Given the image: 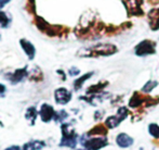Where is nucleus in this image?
Wrapping results in <instances>:
<instances>
[{
  "mask_svg": "<svg viewBox=\"0 0 159 150\" xmlns=\"http://www.w3.org/2000/svg\"><path fill=\"white\" fill-rule=\"evenodd\" d=\"M118 52V47L114 44H96L90 47L81 48L77 56L81 58L111 57Z\"/></svg>",
  "mask_w": 159,
  "mask_h": 150,
  "instance_id": "1",
  "label": "nucleus"
},
{
  "mask_svg": "<svg viewBox=\"0 0 159 150\" xmlns=\"http://www.w3.org/2000/svg\"><path fill=\"white\" fill-rule=\"evenodd\" d=\"M62 138L60 142V147H68V148H76L78 143V134L75 128L69 123H62L61 125Z\"/></svg>",
  "mask_w": 159,
  "mask_h": 150,
  "instance_id": "2",
  "label": "nucleus"
},
{
  "mask_svg": "<svg viewBox=\"0 0 159 150\" xmlns=\"http://www.w3.org/2000/svg\"><path fill=\"white\" fill-rule=\"evenodd\" d=\"M79 142L84 148L88 150H101L105 148L106 146H108L109 144L106 136H98V137L93 136V137H90V136L87 135V133L80 137Z\"/></svg>",
  "mask_w": 159,
  "mask_h": 150,
  "instance_id": "3",
  "label": "nucleus"
},
{
  "mask_svg": "<svg viewBox=\"0 0 159 150\" xmlns=\"http://www.w3.org/2000/svg\"><path fill=\"white\" fill-rule=\"evenodd\" d=\"M134 55L136 57H148L157 52V42L152 39H143L134 47Z\"/></svg>",
  "mask_w": 159,
  "mask_h": 150,
  "instance_id": "4",
  "label": "nucleus"
},
{
  "mask_svg": "<svg viewBox=\"0 0 159 150\" xmlns=\"http://www.w3.org/2000/svg\"><path fill=\"white\" fill-rule=\"evenodd\" d=\"M128 13V17H143L142 0H121Z\"/></svg>",
  "mask_w": 159,
  "mask_h": 150,
  "instance_id": "5",
  "label": "nucleus"
},
{
  "mask_svg": "<svg viewBox=\"0 0 159 150\" xmlns=\"http://www.w3.org/2000/svg\"><path fill=\"white\" fill-rule=\"evenodd\" d=\"M148 97H149V95L143 94L141 90L134 91L133 95H132L131 98H130L129 102H128V107H129L130 109H134V110L143 108L145 102H146L147 99H148Z\"/></svg>",
  "mask_w": 159,
  "mask_h": 150,
  "instance_id": "6",
  "label": "nucleus"
},
{
  "mask_svg": "<svg viewBox=\"0 0 159 150\" xmlns=\"http://www.w3.org/2000/svg\"><path fill=\"white\" fill-rule=\"evenodd\" d=\"M26 77H28V68L24 66V68L21 69H16V70L11 73H7L4 78L8 80L12 85H16L23 82Z\"/></svg>",
  "mask_w": 159,
  "mask_h": 150,
  "instance_id": "7",
  "label": "nucleus"
},
{
  "mask_svg": "<svg viewBox=\"0 0 159 150\" xmlns=\"http://www.w3.org/2000/svg\"><path fill=\"white\" fill-rule=\"evenodd\" d=\"M73 98V94L70 90H68L65 87H60L57 88L54 91V100L57 104H61V106H65Z\"/></svg>",
  "mask_w": 159,
  "mask_h": 150,
  "instance_id": "8",
  "label": "nucleus"
},
{
  "mask_svg": "<svg viewBox=\"0 0 159 150\" xmlns=\"http://www.w3.org/2000/svg\"><path fill=\"white\" fill-rule=\"evenodd\" d=\"M55 112H57V111L54 110V108H53L51 104H42L41 106H40L39 115H40V119H41V121L43 123H49L52 120H54Z\"/></svg>",
  "mask_w": 159,
  "mask_h": 150,
  "instance_id": "9",
  "label": "nucleus"
},
{
  "mask_svg": "<svg viewBox=\"0 0 159 150\" xmlns=\"http://www.w3.org/2000/svg\"><path fill=\"white\" fill-rule=\"evenodd\" d=\"M147 17H148L149 28L153 32L159 31V7L151 9L147 13Z\"/></svg>",
  "mask_w": 159,
  "mask_h": 150,
  "instance_id": "10",
  "label": "nucleus"
},
{
  "mask_svg": "<svg viewBox=\"0 0 159 150\" xmlns=\"http://www.w3.org/2000/svg\"><path fill=\"white\" fill-rule=\"evenodd\" d=\"M134 144V139L127 133H119L116 136V145L119 148L127 149L130 148Z\"/></svg>",
  "mask_w": 159,
  "mask_h": 150,
  "instance_id": "11",
  "label": "nucleus"
},
{
  "mask_svg": "<svg viewBox=\"0 0 159 150\" xmlns=\"http://www.w3.org/2000/svg\"><path fill=\"white\" fill-rule=\"evenodd\" d=\"M20 45H21V48L23 49V51L25 52V55L27 56L28 60L32 61V60L35 59L36 48L30 40H27L26 38H22V39H20Z\"/></svg>",
  "mask_w": 159,
  "mask_h": 150,
  "instance_id": "12",
  "label": "nucleus"
},
{
  "mask_svg": "<svg viewBox=\"0 0 159 150\" xmlns=\"http://www.w3.org/2000/svg\"><path fill=\"white\" fill-rule=\"evenodd\" d=\"M108 129L109 128L105 124L98 123L95 126H93L89 132H87V135L90 136V137H93V136H107Z\"/></svg>",
  "mask_w": 159,
  "mask_h": 150,
  "instance_id": "13",
  "label": "nucleus"
},
{
  "mask_svg": "<svg viewBox=\"0 0 159 150\" xmlns=\"http://www.w3.org/2000/svg\"><path fill=\"white\" fill-rule=\"evenodd\" d=\"M108 85V82L107 80H100L96 84H93L91 86H89L86 90V95H98V94L103 93L105 88Z\"/></svg>",
  "mask_w": 159,
  "mask_h": 150,
  "instance_id": "14",
  "label": "nucleus"
},
{
  "mask_svg": "<svg viewBox=\"0 0 159 150\" xmlns=\"http://www.w3.org/2000/svg\"><path fill=\"white\" fill-rule=\"evenodd\" d=\"M93 75H94V72L91 71V72H88V73H86V74L81 75L80 77H77L75 80H74V84H73L74 89H75L76 91L80 90V89L82 88V86H84V83H86L88 80H90Z\"/></svg>",
  "mask_w": 159,
  "mask_h": 150,
  "instance_id": "15",
  "label": "nucleus"
},
{
  "mask_svg": "<svg viewBox=\"0 0 159 150\" xmlns=\"http://www.w3.org/2000/svg\"><path fill=\"white\" fill-rule=\"evenodd\" d=\"M43 147H46V143L43 140H37V139H34L30 140V142L26 143L22 149L23 150H41Z\"/></svg>",
  "mask_w": 159,
  "mask_h": 150,
  "instance_id": "16",
  "label": "nucleus"
},
{
  "mask_svg": "<svg viewBox=\"0 0 159 150\" xmlns=\"http://www.w3.org/2000/svg\"><path fill=\"white\" fill-rule=\"evenodd\" d=\"M38 114H39V112H38L35 107H30V108H27V110H26V112H25V119L28 122V124L35 125V121H36V119H37Z\"/></svg>",
  "mask_w": 159,
  "mask_h": 150,
  "instance_id": "17",
  "label": "nucleus"
},
{
  "mask_svg": "<svg viewBox=\"0 0 159 150\" xmlns=\"http://www.w3.org/2000/svg\"><path fill=\"white\" fill-rule=\"evenodd\" d=\"M12 23V17L6 11L0 10V27L1 28H8Z\"/></svg>",
  "mask_w": 159,
  "mask_h": 150,
  "instance_id": "18",
  "label": "nucleus"
},
{
  "mask_svg": "<svg viewBox=\"0 0 159 150\" xmlns=\"http://www.w3.org/2000/svg\"><path fill=\"white\" fill-rule=\"evenodd\" d=\"M120 123H121V121L119 120V118H118L117 115H109L106 118L104 124L106 125L109 129H113V128H116V127L119 126Z\"/></svg>",
  "mask_w": 159,
  "mask_h": 150,
  "instance_id": "19",
  "label": "nucleus"
},
{
  "mask_svg": "<svg viewBox=\"0 0 159 150\" xmlns=\"http://www.w3.org/2000/svg\"><path fill=\"white\" fill-rule=\"evenodd\" d=\"M34 23H35V25L37 26L38 30H39L40 32H42V33L46 32L47 28H48V26L50 25V23H49V22H47L43 17H39V15H36V17H35Z\"/></svg>",
  "mask_w": 159,
  "mask_h": 150,
  "instance_id": "20",
  "label": "nucleus"
},
{
  "mask_svg": "<svg viewBox=\"0 0 159 150\" xmlns=\"http://www.w3.org/2000/svg\"><path fill=\"white\" fill-rule=\"evenodd\" d=\"M157 86H158V80H147L144 84V86L141 88V91H142L143 94H151Z\"/></svg>",
  "mask_w": 159,
  "mask_h": 150,
  "instance_id": "21",
  "label": "nucleus"
},
{
  "mask_svg": "<svg viewBox=\"0 0 159 150\" xmlns=\"http://www.w3.org/2000/svg\"><path fill=\"white\" fill-rule=\"evenodd\" d=\"M28 77L32 80H35V82H40V80H42L41 70L38 69L37 66H35V69H33V71H28Z\"/></svg>",
  "mask_w": 159,
  "mask_h": 150,
  "instance_id": "22",
  "label": "nucleus"
},
{
  "mask_svg": "<svg viewBox=\"0 0 159 150\" xmlns=\"http://www.w3.org/2000/svg\"><path fill=\"white\" fill-rule=\"evenodd\" d=\"M148 134L154 139H159V125L157 123H151L148 125Z\"/></svg>",
  "mask_w": 159,
  "mask_h": 150,
  "instance_id": "23",
  "label": "nucleus"
},
{
  "mask_svg": "<svg viewBox=\"0 0 159 150\" xmlns=\"http://www.w3.org/2000/svg\"><path fill=\"white\" fill-rule=\"evenodd\" d=\"M129 114H130L129 109L125 106H121L117 109V113H116V115H117L118 118H119V120L122 122V121H125L128 116H129Z\"/></svg>",
  "mask_w": 159,
  "mask_h": 150,
  "instance_id": "24",
  "label": "nucleus"
},
{
  "mask_svg": "<svg viewBox=\"0 0 159 150\" xmlns=\"http://www.w3.org/2000/svg\"><path fill=\"white\" fill-rule=\"evenodd\" d=\"M67 118H68V113H67V111L60 110V111H57V112H55L54 121L57 123H63Z\"/></svg>",
  "mask_w": 159,
  "mask_h": 150,
  "instance_id": "25",
  "label": "nucleus"
},
{
  "mask_svg": "<svg viewBox=\"0 0 159 150\" xmlns=\"http://www.w3.org/2000/svg\"><path fill=\"white\" fill-rule=\"evenodd\" d=\"M144 115H145V111L144 110L136 109L135 112H133L131 114V121H132V122H138V121H141Z\"/></svg>",
  "mask_w": 159,
  "mask_h": 150,
  "instance_id": "26",
  "label": "nucleus"
},
{
  "mask_svg": "<svg viewBox=\"0 0 159 150\" xmlns=\"http://www.w3.org/2000/svg\"><path fill=\"white\" fill-rule=\"evenodd\" d=\"M80 74V70L76 66H71L68 70V75L71 76V77H75V76H78Z\"/></svg>",
  "mask_w": 159,
  "mask_h": 150,
  "instance_id": "27",
  "label": "nucleus"
},
{
  "mask_svg": "<svg viewBox=\"0 0 159 150\" xmlns=\"http://www.w3.org/2000/svg\"><path fill=\"white\" fill-rule=\"evenodd\" d=\"M6 93H7V87L0 83V98H3L6 96Z\"/></svg>",
  "mask_w": 159,
  "mask_h": 150,
  "instance_id": "28",
  "label": "nucleus"
},
{
  "mask_svg": "<svg viewBox=\"0 0 159 150\" xmlns=\"http://www.w3.org/2000/svg\"><path fill=\"white\" fill-rule=\"evenodd\" d=\"M103 115H104V112H103V111H96V112L94 113V120L95 121L102 120Z\"/></svg>",
  "mask_w": 159,
  "mask_h": 150,
  "instance_id": "29",
  "label": "nucleus"
},
{
  "mask_svg": "<svg viewBox=\"0 0 159 150\" xmlns=\"http://www.w3.org/2000/svg\"><path fill=\"white\" fill-rule=\"evenodd\" d=\"M10 1L11 0H0V10L3 9L8 3H10Z\"/></svg>",
  "mask_w": 159,
  "mask_h": 150,
  "instance_id": "30",
  "label": "nucleus"
},
{
  "mask_svg": "<svg viewBox=\"0 0 159 150\" xmlns=\"http://www.w3.org/2000/svg\"><path fill=\"white\" fill-rule=\"evenodd\" d=\"M4 150H23L20 146H10L8 148H6Z\"/></svg>",
  "mask_w": 159,
  "mask_h": 150,
  "instance_id": "31",
  "label": "nucleus"
},
{
  "mask_svg": "<svg viewBox=\"0 0 159 150\" xmlns=\"http://www.w3.org/2000/svg\"><path fill=\"white\" fill-rule=\"evenodd\" d=\"M57 74H60V75H62V80H66V75H65L64 71H62V70H57Z\"/></svg>",
  "mask_w": 159,
  "mask_h": 150,
  "instance_id": "32",
  "label": "nucleus"
},
{
  "mask_svg": "<svg viewBox=\"0 0 159 150\" xmlns=\"http://www.w3.org/2000/svg\"><path fill=\"white\" fill-rule=\"evenodd\" d=\"M0 126H1V127L3 126V124H2V122H1V121H0Z\"/></svg>",
  "mask_w": 159,
  "mask_h": 150,
  "instance_id": "33",
  "label": "nucleus"
},
{
  "mask_svg": "<svg viewBox=\"0 0 159 150\" xmlns=\"http://www.w3.org/2000/svg\"><path fill=\"white\" fill-rule=\"evenodd\" d=\"M0 39H1V34H0Z\"/></svg>",
  "mask_w": 159,
  "mask_h": 150,
  "instance_id": "34",
  "label": "nucleus"
}]
</instances>
